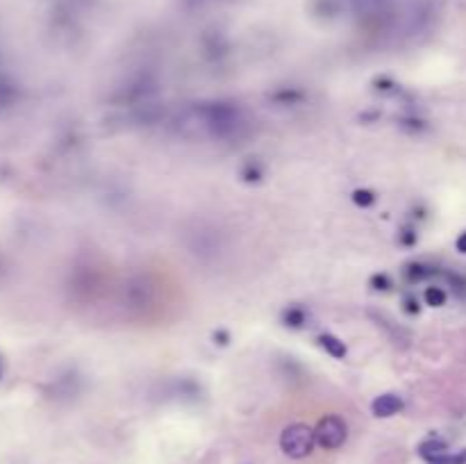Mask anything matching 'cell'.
<instances>
[{"instance_id": "8fae6325", "label": "cell", "mask_w": 466, "mask_h": 464, "mask_svg": "<svg viewBox=\"0 0 466 464\" xmlns=\"http://www.w3.org/2000/svg\"><path fill=\"white\" fill-rule=\"evenodd\" d=\"M423 298H425V303L430 305V307H442V305H446V291H444L442 287H435V285L428 287Z\"/></svg>"}, {"instance_id": "9c48e42d", "label": "cell", "mask_w": 466, "mask_h": 464, "mask_svg": "<svg viewBox=\"0 0 466 464\" xmlns=\"http://www.w3.org/2000/svg\"><path fill=\"white\" fill-rule=\"evenodd\" d=\"M444 453H449V446H446V442H442V440H428L418 446V455L428 462H432L435 458H439V455H444Z\"/></svg>"}, {"instance_id": "ba28073f", "label": "cell", "mask_w": 466, "mask_h": 464, "mask_svg": "<svg viewBox=\"0 0 466 464\" xmlns=\"http://www.w3.org/2000/svg\"><path fill=\"white\" fill-rule=\"evenodd\" d=\"M435 273H437L435 267H430V264H425V262H412L405 267V276L409 282H423L425 278L435 276Z\"/></svg>"}, {"instance_id": "5b68a950", "label": "cell", "mask_w": 466, "mask_h": 464, "mask_svg": "<svg viewBox=\"0 0 466 464\" xmlns=\"http://www.w3.org/2000/svg\"><path fill=\"white\" fill-rule=\"evenodd\" d=\"M307 321H309V312L300 305H289V307H285V312H282V323H285L287 328H294V330L305 328Z\"/></svg>"}, {"instance_id": "7c38bea8", "label": "cell", "mask_w": 466, "mask_h": 464, "mask_svg": "<svg viewBox=\"0 0 466 464\" xmlns=\"http://www.w3.org/2000/svg\"><path fill=\"white\" fill-rule=\"evenodd\" d=\"M376 200H378V196L373 194L371 189H355L353 191V203L358 207H371V205H376Z\"/></svg>"}, {"instance_id": "52a82bcc", "label": "cell", "mask_w": 466, "mask_h": 464, "mask_svg": "<svg viewBox=\"0 0 466 464\" xmlns=\"http://www.w3.org/2000/svg\"><path fill=\"white\" fill-rule=\"evenodd\" d=\"M239 176L243 182H260L264 178V164L257 157H248L243 162Z\"/></svg>"}, {"instance_id": "e0dca14e", "label": "cell", "mask_w": 466, "mask_h": 464, "mask_svg": "<svg viewBox=\"0 0 466 464\" xmlns=\"http://www.w3.org/2000/svg\"><path fill=\"white\" fill-rule=\"evenodd\" d=\"M218 339V344L221 346H225L227 344V339H230V335H227L225 330H218V332H214V342Z\"/></svg>"}, {"instance_id": "3957f363", "label": "cell", "mask_w": 466, "mask_h": 464, "mask_svg": "<svg viewBox=\"0 0 466 464\" xmlns=\"http://www.w3.org/2000/svg\"><path fill=\"white\" fill-rule=\"evenodd\" d=\"M314 435H316V444L321 446V449L334 451V449H339V446L346 442V437H348V426H346L341 416L327 414L318 421Z\"/></svg>"}, {"instance_id": "8992f818", "label": "cell", "mask_w": 466, "mask_h": 464, "mask_svg": "<svg viewBox=\"0 0 466 464\" xmlns=\"http://www.w3.org/2000/svg\"><path fill=\"white\" fill-rule=\"evenodd\" d=\"M318 346L330 355V358H334V360H344L346 358V344L339 339L337 335H332V332H323L321 337H318Z\"/></svg>"}, {"instance_id": "6da1fadb", "label": "cell", "mask_w": 466, "mask_h": 464, "mask_svg": "<svg viewBox=\"0 0 466 464\" xmlns=\"http://www.w3.org/2000/svg\"><path fill=\"white\" fill-rule=\"evenodd\" d=\"M196 123L205 127L209 136L216 139H241L248 134L250 121L246 118L243 109L236 103H223V100H214V103H200L194 109Z\"/></svg>"}, {"instance_id": "2e32d148", "label": "cell", "mask_w": 466, "mask_h": 464, "mask_svg": "<svg viewBox=\"0 0 466 464\" xmlns=\"http://www.w3.org/2000/svg\"><path fill=\"white\" fill-rule=\"evenodd\" d=\"M405 312H409V314H416V312H418V300H416L414 296H407V298H405Z\"/></svg>"}, {"instance_id": "9a60e30c", "label": "cell", "mask_w": 466, "mask_h": 464, "mask_svg": "<svg viewBox=\"0 0 466 464\" xmlns=\"http://www.w3.org/2000/svg\"><path fill=\"white\" fill-rule=\"evenodd\" d=\"M371 287H373V289H382V291H387V289L391 287V280H389L387 273H376V276L371 278Z\"/></svg>"}, {"instance_id": "5bb4252c", "label": "cell", "mask_w": 466, "mask_h": 464, "mask_svg": "<svg viewBox=\"0 0 466 464\" xmlns=\"http://www.w3.org/2000/svg\"><path fill=\"white\" fill-rule=\"evenodd\" d=\"M398 241L403 246H414L416 244V230L412 225H405L403 230L398 232Z\"/></svg>"}, {"instance_id": "277c9868", "label": "cell", "mask_w": 466, "mask_h": 464, "mask_svg": "<svg viewBox=\"0 0 466 464\" xmlns=\"http://www.w3.org/2000/svg\"><path fill=\"white\" fill-rule=\"evenodd\" d=\"M403 409V398L396 394H382L371 403V412L378 419H389Z\"/></svg>"}, {"instance_id": "7a4b0ae2", "label": "cell", "mask_w": 466, "mask_h": 464, "mask_svg": "<svg viewBox=\"0 0 466 464\" xmlns=\"http://www.w3.org/2000/svg\"><path fill=\"white\" fill-rule=\"evenodd\" d=\"M314 444H316V435H314L312 428L305 426V423H291L280 435L282 453H285L287 458H294V460L307 458V455L312 453Z\"/></svg>"}, {"instance_id": "30bf717a", "label": "cell", "mask_w": 466, "mask_h": 464, "mask_svg": "<svg viewBox=\"0 0 466 464\" xmlns=\"http://www.w3.org/2000/svg\"><path fill=\"white\" fill-rule=\"evenodd\" d=\"M273 98V103L276 105H282V107H287V105H298L300 100H303V91H298V89H294V87H282V89H278L276 94L271 96Z\"/></svg>"}, {"instance_id": "4fadbf2b", "label": "cell", "mask_w": 466, "mask_h": 464, "mask_svg": "<svg viewBox=\"0 0 466 464\" xmlns=\"http://www.w3.org/2000/svg\"><path fill=\"white\" fill-rule=\"evenodd\" d=\"M430 464H466V453H458V455L444 453L439 458H435Z\"/></svg>"}, {"instance_id": "ac0fdd59", "label": "cell", "mask_w": 466, "mask_h": 464, "mask_svg": "<svg viewBox=\"0 0 466 464\" xmlns=\"http://www.w3.org/2000/svg\"><path fill=\"white\" fill-rule=\"evenodd\" d=\"M455 246H458L460 253H466V232H462V234L458 237V244H455Z\"/></svg>"}]
</instances>
